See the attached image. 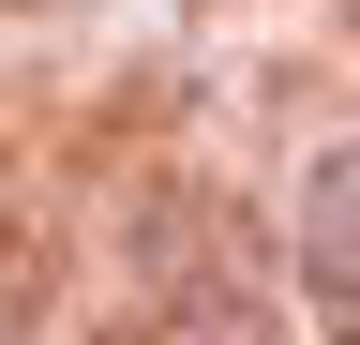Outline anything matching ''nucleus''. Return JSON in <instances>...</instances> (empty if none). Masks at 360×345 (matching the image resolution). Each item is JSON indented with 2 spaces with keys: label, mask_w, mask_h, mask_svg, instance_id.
<instances>
[{
  "label": "nucleus",
  "mask_w": 360,
  "mask_h": 345,
  "mask_svg": "<svg viewBox=\"0 0 360 345\" xmlns=\"http://www.w3.org/2000/svg\"><path fill=\"white\" fill-rule=\"evenodd\" d=\"M225 345H255V330H225Z\"/></svg>",
  "instance_id": "obj_3"
},
{
  "label": "nucleus",
  "mask_w": 360,
  "mask_h": 345,
  "mask_svg": "<svg viewBox=\"0 0 360 345\" xmlns=\"http://www.w3.org/2000/svg\"><path fill=\"white\" fill-rule=\"evenodd\" d=\"M0 285H15V195H0Z\"/></svg>",
  "instance_id": "obj_2"
},
{
  "label": "nucleus",
  "mask_w": 360,
  "mask_h": 345,
  "mask_svg": "<svg viewBox=\"0 0 360 345\" xmlns=\"http://www.w3.org/2000/svg\"><path fill=\"white\" fill-rule=\"evenodd\" d=\"M300 271L330 300V330H360V136L300 165Z\"/></svg>",
  "instance_id": "obj_1"
}]
</instances>
